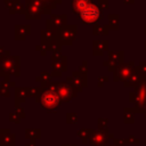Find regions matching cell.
<instances>
[{
    "label": "cell",
    "mask_w": 146,
    "mask_h": 146,
    "mask_svg": "<svg viewBox=\"0 0 146 146\" xmlns=\"http://www.w3.org/2000/svg\"><path fill=\"white\" fill-rule=\"evenodd\" d=\"M72 8L86 24H91L99 17V10L90 0H73Z\"/></svg>",
    "instance_id": "obj_1"
},
{
    "label": "cell",
    "mask_w": 146,
    "mask_h": 146,
    "mask_svg": "<svg viewBox=\"0 0 146 146\" xmlns=\"http://www.w3.org/2000/svg\"><path fill=\"white\" fill-rule=\"evenodd\" d=\"M56 84H52L50 87H46V89H42L39 97L36 98L38 102L42 105L43 108L48 111H52L58 107L60 103V97L57 92V88L55 87Z\"/></svg>",
    "instance_id": "obj_2"
},
{
    "label": "cell",
    "mask_w": 146,
    "mask_h": 146,
    "mask_svg": "<svg viewBox=\"0 0 146 146\" xmlns=\"http://www.w3.org/2000/svg\"><path fill=\"white\" fill-rule=\"evenodd\" d=\"M76 33V26H63L59 27L56 34V39L60 42V43H65V44H70L75 36Z\"/></svg>",
    "instance_id": "obj_3"
},
{
    "label": "cell",
    "mask_w": 146,
    "mask_h": 146,
    "mask_svg": "<svg viewBox=\"0 0 146 146\" xmlns=\"http://www.w3.org/2000/svg\"><path fill=\"white\" fill-rule=\"evenodd\" d=\"M57 92L60 97V100L68 102L71 98L75 96V90L73 88V84H68V82H59L56 83Z\"/></svg>",
    "instance_id": "obj_4"
},
{
    "label": "cell",
    "mask_w": 146,
    "mask_h": 146,
    "mask_svg": "<svg viewBox=\"0 0 146 146\" xmlns=\"http://www.w3.org/2000/svg\"><path fill=\"white\" fill-rule=\"evenodd\" d=\"M66 15H57V16H51L50 19L47 21L48 23V29L56 31L57 27H63V25L66 24Z\"/></svg>",
    "instance_id": "obj_5"
},
{
    "label": "cell",
    "mask_w": 146,
    "mask_h": 146,
    "mask_svg": "<svg viewBox=\"0 0 146 146\" xmlns=\"http://www.w3.org/2000/svg\"><path fill=\"white\" fill-rule=\"evenodd\" d=\"M0 146H15V136L8 129L0 130Z\"/></svg>",
    "instance_id": "obj_6"
},
{
    "label": "cell",
    "mask_w": 146,
    "mask_h": 146,
    "mask_svg": "<svg viewBox=\"0 0 146 146\" xmlns=\"http://www.w3.org/2000/svg\"><path fill=\"white\" fill-rule=\"evenodd\" d=\"M15 30H16L15 38L19 40L25 39V36L30 34V25H16Z\"/></svg>",
    "instance_id": "obj_7"
},
{
    "label": "cell",
    "mask_w": 146,
    "mask_h": 146,
    "mask_svg": "<svg viewBox=\"0 0 146 146\" xmlns=\"http://www.w3.org/2000/svg\"><path fill=\"white\" fill-rule=\"evenodd\" d=\"M54 70H60V71H66V57L62 56L59 59H55V63H52Z\"/></svg>",
    "instance_id": "obj_8"
},
{
    "label": "cell",
    "mask_w": 146,
    "mask_h": 146,
    "mask_svg": "<svg viewBox=\"0 0 146 146\" xmlns=\"http://www.w3.org/2000/svg\"><path fill=\"white\" fill-rule=\"evenodd\" d=\"M27 96V91L24 88H16V105L18 106L19 103L24 102Z\"/></svg>",
    "instance_id": "obj_9"
},
{
    "label": "cell",
    "mask_w": 146,
    "mask_h": 146,
    "mask_svg": "<svg viewBox=\"0 0 146 146\" xmlns=\"http://www.w3.org/2000/svg\"><path fill=\"white\" fill-rule=\"evenodd\" d=\"M25 136L31 141L35 140L36 138H40V129H26Z\"/></svg>",
    "instance_id": "obj_10"
},
{
    "label": "cell",
    "mask_w": 146,
    "mask_h": 146,
    "mask_svg": "<svg viewBox=\"0 0 146 146\" xmlns=\"http://www.w3.org/2000/svg\"><path fill=\"white\" fill-rule=\"evenodd\" d=\"M0 94L1 95H3L5 97H8L9 96V88L8 87H6V82H2V84H1V87H0Z\"/></svg>",
    "instance_id": "obj_11"
},
{
    "label": "cell",
    "mask_w": 146,
    "mask_h": 146,
    "mask_svg": "<svg viewBox=\"0 0 146 146\" xmlns=\"http://www.w3.org/2000/svg\"><path fill=\"white\" fill-rule=\"evenodd\" d=\"M14 115H15V113H11V114H10V120H11L13 122L18 123V122H19V119H15V116H14Z\"/></svg>",
    "instance_id": "obj_12"
},
{
    "label": "cell",
    "mask_w": 146,
    "mask_h": 146,
    "mask_svg": "<svg viewBox=\"0 0 146 146\" xmlns=\"http://www.w3.org/2000/svg\"><path fill=\"white\" fill-rule=\"evenodd\" d=\"M63 146H76V145H67L66 144V145H63Z\"/></svg>",
    "instance_id": "obj_13"
},
{
    "label": "cell",
    "mask_w": 146,
    "mask_h": 146,
    "mask_svg": "<svg viewBox=\"0 0 146 146\" xmlns=\"http://www.w3.org/2000/svg\"><path fill=\"white\" fill-rule=\"evenodd\" d=\"M26 146H33V143H32V144H29V145H26Z\"/></svg>",
    "instance_id": "obj_14"
},
{
    "label": "cell",
    "mask_w": 146,
    "mask_h": 146,
    "mask_svg": "<svg viewBox=\"0 0 146 146\" xmlns=\"http://www.w3.org/2000/svg\"><path fill=\"white\" fill-rule=\"evenodd\" d=\"M0 130H1V129H0Z\"/></svg>",
    "instance_id": "obj_15"
}]
</instances>
